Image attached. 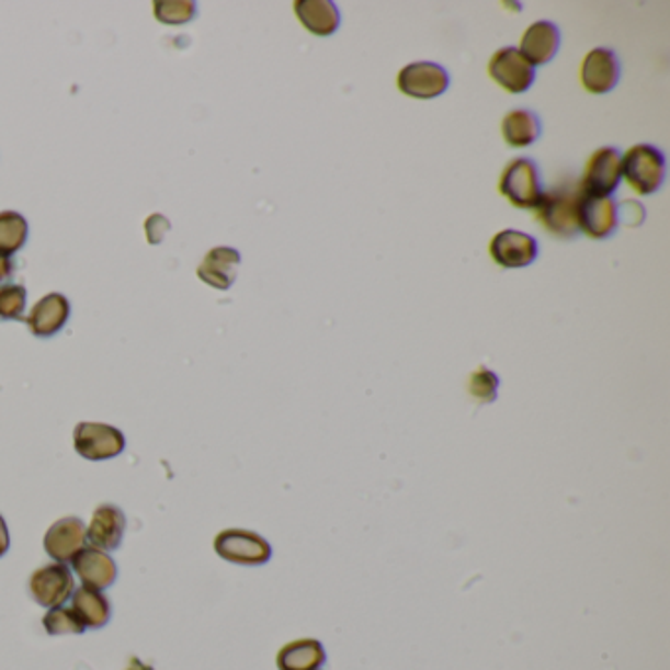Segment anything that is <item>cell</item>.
Here are the masks:
<instances>
[{"instance_id":"obj_1","label":"cell","mask_w":670,"mask_h":670,"mask_svg":"<svg viewBox=\"0 0 670 670\" xmlns=\"http://www.w3.org/2000/svg\"><path fill=\"white\" fill-rule=\"evenodd\" d=\"M665 156L651 144H637L627 150L622 160V175L639 195H651L665 181Z\"/></svg>"},{"instance_id":"obj_2","label":"cell","mask_w":670,"mask_h":670,"mask_svg":"<svg viewBox=\"0 0 670 670\" xmlns=\"http://www.w3.org/2000/svg\"><path fill=\"white\" fill-rule=\"evenodd\" d=\"M220 558L240 567H262L272 558V547L262 535L246 529H227L215 538Z\"/></svg>"},{"instance_id":"obj_3","label":"cell","mask_w":670,"mask_h":670,"mask_svg":"<svg viewBox=\"0 0 670 670\" xmlns=\"http://www.w3.org/2000/svg\"><path fill=\"white\" fill-rule=\"evenodd\" d=\"M500 193L513 207L535 208L543 197L541 178L535 161L518 158L510 161L500 178Z\"/></svg>"},{"instance_id":"obj_4","label":"cell","mask_w":670,"mask_h":670,"mask_svg":"<svg viewBox=\"0 0 670 670\" xmlns=\"http://www.w3.org/2000/svg\"><path fill=\"white\" fill-rule=\"evenodd\" d=\"M622 180V156L615 148H600L592 154L582 178V195L610 197Z\"/></svg>"},{"instance_id":"obj_5","label":"cell","mask_w":670,"mask_h":670,"mask_svg":"<svg viewBox=\"0 0 670 670\" xmlns=\"http://www.w3.org/2000/svg\"><path fill=\"white\" fill-rule=\"evenodd\" d=\"M77 454L87 461H109L123 453L124 434L116 427L104 423H79L73 433Z\"/></svg>"},{"instance_id":"obj_6","label":"cell","mask_w":670,"mask_h":670,"mask_svg":"<svg viewBox=\"0 0 670 670\" xmlns=\"http://www.w3.org/2000/svg\"><path fill=\"white\" fill-rule=\"evenodd\" d=\"M576 223L578 230L588 238L612 237L617 227V203L612 197H590L580 193L576 198Z\"/></svg>"},{"instance_id":"obj_7","label":"cell","mask_w":670,"mask_h":670,"mask_svg":"<svg viewBox=\"0 0 670 670\" xmlns=\"http://www.w3.org/2000/svg\"><path fill=\"white\" fill-rule=\"evenodd\" d=\"M451 86V77L446 69L431 61H417L404 67L397 76L399 91L413 99H434L443 95Z\"/></svg>"},{"instance_id":"obj_8","label":"cell","mask_w":670,"mask_h":670,"mask_svg":"<svg viewBox=\"0 0 670 670\" xmlns=\"http://www.w3.org/2000/svg\"><path fill=\"white\" fill-rule=\"evenodd\" d=\"M488 73L508 93H525L535 83V67L515 48L498 49L491 56Z\"/></svg>"},{"instance_id":"obj_9","label":"cell","mask_w":670,"mask_h":670,"mask_svg":"<svg viewBox=\"0 0 670 670\" xmlns=\"http://www.w3.org/2000/svg\"><path fill=\"white\" fill-rule=\"evenodd\" d=\"M30 592L32 598L44 607H59L76 592V580L71 570L57 563L36 570L30 578Z\"/></svg>"},{"instance_id":"obj_10","label":"cell","mask_w":670,"mask_h":670,"mask_svg":"<svg viewBox=\"0 0 670 670\" xmlns=\"http://www.w3.org/2000/svg\"><path fill=\"white\" fill-rule=\"evenodd\" d=\"M576 198L578 195L567 191H553L543 193L538 201L537 220L547 228L550 235L558 238H572L578 235V223H576Z\"/></svg>"},{"instance_id":"obj_11","label":"cell","mask_w":670,"mask_h":670,"mask_svg":"<svg viewBox=\"0 0 670 670\" xmlns=\"http://www.w3.org/2000/svg\"><path fill=\"white\" fill-rule=\"evenodd\" d=\"M537 254V240L521 230L506 228L491 238L490 255L503 268H525L535 262Z\"/></svg>"},{"instance_id":"obj_12","label":"cell","mask_w":670,"mask_h":670,"mask_svg":"<svg viewBox=\"0 0 670 670\" xmlns=\"http://www.w3.org/2000/svg\"><path fill=\"white\" fill-rule=\"evenodd\" d=\"M620 73H622V67L614 52L607 48H595L582 61L580 81L586 91L602 95L617 86Z\"/></svg>"},{"instance_id":"obj_13","label":"cell","mask_w":670,"mask_h":670,"mask_svg":"<svg viewBox=\"0 0 670 670\" xmlns=\"http://www.w3.org/2000/svg\"><path fill=\"white\" fill-rule=\"evenodd\" d=\"M87 527L79 518H66L59 520L48 529L44 547L49 557L66 565L76 557L81 548L86 547Z\"/></svg>"},{"instance_id":"obj_14","label":"cell","mask_w":670,"mask_h":670,"mask_svg":"<svg viewBox=\"0 0 670 670\" xmlns=\"http://www.w3.org/2000/svg\"><path fill=\"white\" fill-rule=\"evenodd\" d=\"M69 302L66 295L61 293H49L46 297H42L30 311L29 317L24 319L29 325L30 332L39 339H48L54 337L56 332L61 331L66 327L69 319Z\"/></svg>"},{"instance_id":"obj_15","label":"cell","mask_w":670,"mask_h":670,"mask_svg":"<svg viewBox=\"0 0 670 670\" xmlns=\"http://www.w3.org/2000/svg\"><path fill=\"white\" fill-rule=\"evenodd\" d=\"M71 565L81 582L93 590H104L113 586L118 575L113 558L95 547L81 548L76 557L71 558Z\"/></svg>"},{"instance_id":"obj_16","label":"cell","mask_w":670,"mask_h":670,"mask_svg":"<svg viewBox=\"0 0 670 670\" xmlns=\"http://www.w3.org/2000/svg\"><path fill=\"white\" fill-rule=\"evenodd\" d=\"M124 529H126V518L123 510L111 503H104L93 513V520L87 527V541L99 550H114L123 543Z\"/></svg>"},{"instance_id":"obj_17","label":"cell","mask_w":670,"mask_h":670,"mask_svg":"<svg viewBox=\"0 0 670 670\" xmlns=\"http://www.w3.org/2000/svg\"><path fill=\"white\" fill-rule=\"evenodd\" d=\"M238 265H240L238 250L230 246H217L208 250L198 265V280L215 289H228L237 280Z\"/></svg>"},{"instance_id":"obj_18","label":"cell","mask_w":670,"mask_h":670,"mask_svg":"<svg viewBox=\"0 0 670 670\" xmlns=\"http://www.w3.org/2000/svg\"><path fill=\"white\" fill-rule=\"evenodd\" d=\"M558 46H560V32L557 26L547 20H538L523 34L520 54L533 67L545 66L557 56Z\"/></svg>"},{"instance_id":"obj_19","label":"cell","mask_w":670,"mask_h":670,"mask_svg":"<svg viewBox=\"0 0 670 670\" xmlns=\"http://www.w3.org/2000/svg\"><path fill=\"white\" fill-rule=\"evenodd\" d=\"M297 19L315 36H331L340 26V12L331 0H297Z\"/></svg>"},{"instance_id":"obj_20","label":"cell","mask_w":670,"mask_h":670,"mask_svg":"<svg viewBox=\"0 0 670 670\" xmlns=\"http://www.w3.org/2000/svg\"><path fill=\"white\" fill-rule=\"evenodd\" d=\"M275 662L280 670H322L327 662V652L317 639H299L287 643L284 649L277 652Z\"/></svg>"},{"instance_id":"obj_21","label":"cell","mask_w":670,"mask_h":670,"mask_svg":"<svg viewBox=\"0 0 670 670\" xmlns=\"http://www.w3.org/2000/svg\"><path fill=\"white\" fill-rule=\"evenodd\" d=\"M71 602H73L71 610L79 615L86 627L101 629L111 620V604L101 590L81 586L71 595Z\"/></svg>"},{"instance_id":"obj_22","label":"cell","mask_w":670,"mask_h":670,"mask_svg":"<svg viewBox=\"0 0 670 670\" xmlns=\"http://www.w3.org/2000/svg\"><path fill=\"white\" fill-rule=\"evenodd\" d=\"M501 134L503 140L510 144L511 148H527L535 143L541 134V123L537 114L531 113L527 109H515L506 114L501 123Z\"/></svg>"},{"instance_id":"obj_23","label":"cell","mask_w":670,"mask_h":670,"mask_svg":"<svg viewBox=\"0 0 670 670\" xmlns=\"http://www.w3.org/2000/svg\"><path fill=\"white\" fill-rule=\"evenodd\" d=\"M29 238V223L20 213L2 211L0 213V258L19 252Z\"/></svg>"},{"instance_id":"obj_24","label":"cell","mask_w":670,"mask_h":670,"mask_svg":"<svg viewBox=\"0 0 670 670\" xmlns=\"http://www.w3.org/2000/svg\"><path fill=\"white\" fill-rule=\"evenodd\" d=\"M44 627L49 635H81L86 633V625L79 620V615L69 607H52L44 615Z\"/></svg>"},{"instance_id":"obj_25","label":"cell","mask_w":670,"mask_h":670,"mask_svg":"<svg viewBox=\"0 0 670 670\" xmlns=\"http://www.w3.org/2000/svg\"><path fill=\"white\" fill-rule=\"evenodd\" d=\"M154 14L160 22L170 24V26L185 24L195 16V2H190V0H160V2H154Z\"/></svg>"},{"instance_id":"obj_26","label":"cell","mask_w":670,"mask_h":670,"mask_svg":"<svg viewBox=\"0 0 670 670\" xmlns=\"http://www.w3.org/2000/svg\"><path fill=\"white\" fill-rule=\"evenodd\" d=\"M26 307V289L24 285H0V321L22 319Z\"/></svg>"},{"instance_id":"obj_27","label":"cell","mask_w":670,"mask_h":670,"mask_svg":"<svg viewBox=\"0 0 670 670\" xmlns=\"http://www.w3.org/2000/svg\"><path fill=\"white\" fill-rule=\"evenodd\" d=\"M498 387H500V378L491 372V370L481 366L476 370L470 382H468V391L470 396L480 401V404H491L498 397Z\"/></svg>"},{"instance_id":"obj_28","label":"cell","mask_w":670,"mask_h":670,"mask_svg":"<svg viewBox=\"0 0 670 670\" xmlns=\"http://www.w3.org/2000/svg\"><path fill=\"white\" fill-rule=\"evenodd\" d=\"M170 230V220L163 217V215H151L146 220V237L150 245H158L166 237V232Z\"/></svg>"},{"instance_id":"obj_29","label":"cell","mask_w":670,"mask_h":670,"mask_svg":"<svg viewBox=\"0 0 670 670\" xmlns=\"http://www.w3.org/2000/svg\"><path fill=\"white\" fill-rule=\"evenodd\" d=\"M9 547H10L9 527H7V521H4V518L0 515V557L9 553Z\"/></svg>"},{"instance_id":"obj_30","label":"cell","mask_w":670,"mask_h":670,"mask_svg":"<svg viewBox=\"0 0 670 670\" xmlns=\"http://www.w3.org/2000/svg\"><path fill=\"white\" fill-rule=\"evenodd\" d=\"M12 274V262L9 258H0V280H7Z\"/></svg>"}]
</instances>
